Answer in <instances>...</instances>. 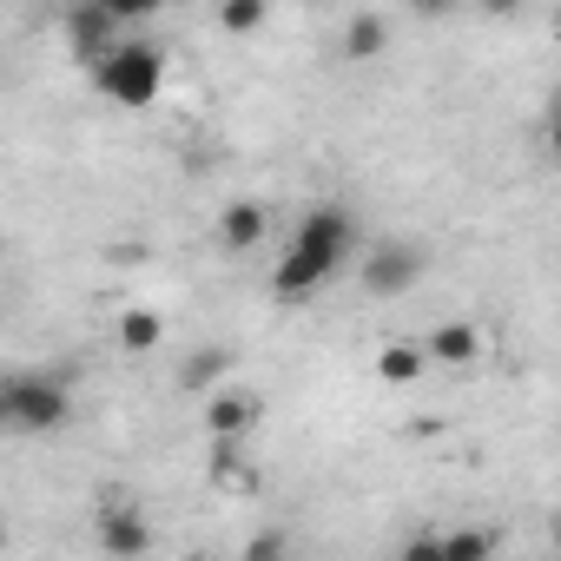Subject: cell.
<instances>
[{"mask_svg":"<svg viewBox=\"0 0 561 561\" xmlns=\"http://www.w3.org/2000/svg\"><path fill=\"white\" fill-rule=\"evenodd\" d=\"M423 357H430V364H449V370H469V364L482 357V331L462 324V318H449V324H436V331L423 337Z\"/></svg>","mask_w":561,"mask_h":561,"instance_id":"cell-7","label":"cell"},{"mask_svg":"<svg viewBox=\"0 0 561 561\" xmlns=\"http://www.w3.org/2000/svg\"><path fill=\"white\" fill-rule=\"evenodd\" d=\"M257 416H264V397H257L251 383H218V390L205 397V430H211V436H251Z\"/></svg>","mask_w":561,"mask_h":561,"instance_id":"cell-5","label":"cell"},{"mask_svg":"<svg viewBox=\"0 0 561 561\" xmlns=\"http://www.w3.org/2000/svg\"><path fill=\"white\" fill-rule=\"evenodd\" d=\"M390 47V21L383 14H351L344 27V60H377Z\"/></svg>","mask_w":561,"mask_h":561,"instance_id":"cell-10","label":"cell"},{"mask_svg":"<svg viewBox=\"0 0 561 561\" xmlns=\"http://www.w3.org/2000/svg\"><path fill=\"white\" fill-rule=\"evenodd\" d=\"M100 8H106L119 27H139V21H152V14L165 8V0H100Z\"/></svg>","mask_w":561,"mask_h":561,"instance_id":"cell-16","label":"cell"},{"mask_svg":"<svg viewBox=\"0 0 561 561\" xmlns=\"http://www.w3.org/2000/svg\"><path fill=\"white\" fill-rule=\"evenodd\" d=\"M357 218L344 211V205H311L305 218H298V238H291V251L277 257V271H271V298L277 305H305L311 291H324L331 277L357 257Z\"/></svg>","mask_w":561,"mask_h":561,"instance_id":"cell-1","label":"cell"},{"mask_svg":"<svg viewBox=\"0 0 561 561\" xmlns=\"http://www.w3.org/2000/svg\"><path fill=\"white\" fill-rule=\"evenodd\" d=\"M430 554H443V561H489L495 554V535L489 528H456V535L430 541Z\"/></svg>","mask_w":561,"mask_h":561,"instance_id":"cell-14","label":"cell"},{"mask_svg":"<svg viewBox=\"0 0 561 561\" xmlns=\"http://www.w3.org/2000/svg\"><path fill=\"white\" fill-rule=\"evenodd\" d=\"M0 430H8V383H0Z\"/></svg>","mask_w":561,"mask_h":561,"instance_id":"cell-20","label":"cell"},{"mask_svg":"<svg viewBox=\"0 0 561 561\" xmlns=\"http://www.w3.org/2000/svg\"><path fill=\"white\" fill-rule=\"evenodd\" d=\"M264 231H271V218L251 198H231L218 211V251H251V244H264Z\"/></svg>","mask_w":561,"mask_h":561,"instance_id":"cell-8","label":"cell"},{"mask_svg":"<svg viewBox=\"0 0 561 561\" xmlns=\"http://www.w3.org/2000/svg\"><path fill=\"white\" fill-rule=\"evenodd\" d=\"M271 554H285V535H257V541H244V561H271Z\"/></svg>","mask_w":561,"mask_h":561,"instance_id":"cell-17","label":"cell"},{"mask_svg":"<svg viewBox=\"0 0 561 561\" xmlns=\"http://www.w3.org/2000/svg\"><path fill=\"white\" fill-rule=\"evenodd\" d=\"M225 370H231V357H225V351L211 344V351H198V357H185V370H179V383H185V390H211V383H218Z\"/></svg>","mask_w":561,"mask_h":561,"instance_id":"cell-15","label":"cell"},{"mask_svg":"<svg viewBox=\"0 0 561 561\" xmlns=\"http://www.w3.org/2000/svg\"><path fill=\"white\" fill-rule=\"evenodd\" d=\"M0 548H8V535H0Z\"/></svg>","mask_w":561,"mask_h":561,"instance_id":"cell-21","label":"cell"},{"mask_svg":"<svg viewBox=\"0 0 561 561\" xmlns=\"http://www.w3.org/2000/svg\"><path fill=\"white\" fill-rule=\"evenodd\" d=\"M165 344V318L159 311H119V351H159Z\"/></svg>","mask_w":561,"mask_h":561,"instance_id":"cell-11","label":"cell"},{"mask_svg":"<svg viewBox=\"0 0 561 561\" xmlns=\"http://www.w3.org/2000/svg\"><path fill=\"white\" fill-rule=\"evenodd\" d=\"M87 73H93L100 100H113V106H152L159 87H165V54L152 41H113Z\"/></svg>","mask_w":561,"mask_h":561,"instance_id":"cell-2","label":"cell"},{"mask_svg":"<svg viewBox=\"0 0 561 561\" xmlns=\"http://www.w3.org/2000/svg\"><path fill=\"white\" fill-rule=\"evenodd\" d=\"M423 370H430L423 344H383V351H377V377H383V383H416Z\"/></svg>","mask_w":561,"mask_h":561,"instance_id":"cell-12","label":"cell"},{"mask_svg":"<svg viewBox=\"0 0 561 561\" xmlns=\"http://www.w3.org/2000/svg\"><path fill=\"white\" fill-rule=\"evenodd\" d=\"M67 41H73V54H80V67H93L113 41H119V21L100 8V0H80V8L67 14Z\"/></svg>","mask_w":561,"mask_h":561,"instance_id":"cell-6","label":"cell"},{"mask_svg":"<svg viewBox=\"0 0 561 561\" xmlns=\"http://www.w3.org/2000/svg\"><path fill=\"white\" fill-rule=\"evenodd\" d=\"M67 416H73V390H67V377L41 370V377H14V383H8V430L54 436Z\"/></svg>","mask_w":561,"mask_h":561,"instance_id":"cell-3","label":"cell"},{"mask_svg":"<svg viewBox=\"0 0 561 561\" xmlns=\"http://www.w3.org/2000/svg\"><path fill=\"white\" fill-rule=\"evenodd\" d=\"M100 548L106 554H146L152 548V528L139 508H100Z\"/></svg>","mask_w":561,"mask_h":561,"instance_id":"cell-9","label":"cell"},{"mask_svg":"<svg viewBox=\"0 0 561 561\" xmlns=\"http://www.w3.org/2000/svg\"><path fill=\"white\" fill-rule=\"evenodd\" d=\"M318 8H324V0H318Z\"/></svg>","mask_w":561,"mask_h":561,"instance_id":"cell-22","label":"cell"},{"mask_svg":"<svg viewBox=\"0 0 561 561\" xmlns=\"http://www.w3.org/2000/svg\"><path fill=\"white\" fill-rule=\"evenodd\" d=\"M264 21H271V0H218V34H231V41L257 34Z\"/></svg>","mask_w":561,"mask_h":561,"instance_id":"cell-13","label":"cell"},{"mask_svg":"<svg viewBox=\"0 0 561 561\" xmlns=\"http://www.w3.org/2000/svg\"><path fill=\"white\" fill-rule=\"evenodd\" d=\"M476 8H482V14H489V21H515V14H522V8H528V0H476Z\"/></svg>","mask_w":561,"mask_h":561,"instance_id":"cell-19","label":"cell"},{"mask_svg":"<svg viewBox=\"0 0 561 561\" xmlns=\"http://www.w3.org/2000/svg\"><path fill=\"white\" fill-rule=\"evenodd\" d=\"M416 277H423V244H410V238L357 244V285L370 298H403V291H416Z\"/></svg>","mask_w":561,"mask_h":561,"instance_id":"cell-4","label":"cell"},{"mask_svg":"<svg viewBox=\"0 0 561 561\" xmlns=\"http://www.w3.org/2000/svg\"><path fill=\"white\" fill-rule=\"evenodd\" d=\"M403 8H410L416 21H443V14H456V0H403Z\"/></svg>","mask_w":561,"mask_h":561,"instance_id":"cell-18","label":"cell"}]
</instances>
